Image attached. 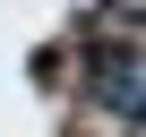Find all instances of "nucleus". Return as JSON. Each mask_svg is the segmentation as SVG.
<instances>
[{"instance_id": "nucleus-1", "label": "nucleus", "mask_w": 146, "mask_h": 137, "mask_svg": "<svg viewBox=\"0 0 146 137\" xmlns=\"http://www.w3.org/2000/svg\"><path fill=\"white\" fill-rule=\"evenodd\" d=\"M86 94H95L112 120H137V51H129V43H95V51H86Z\"/></svg>"}]
</instances>
